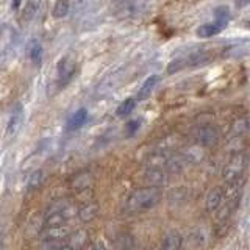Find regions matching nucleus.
<instances>
[{
    "label": "nucleus",
    "mask_w": 250,
    "mask_h": 250,
    "mask_svg": "<svg viewBox=\"0 0 250 250\" xmlns=\"http://www.w3.org/2000/svg\"><path fill=\"white\" fill-rule=\"evenodd\" d=\"M163 192L156 186H144L133 191L127 202H125V211L128 214H139L155 208L161 202Z\"/></svg>",
    "instance_id": "1"
},
{
    "label": "nucleus",
    "mask_w": 250,
    "mask_h": 250,
    "mask_svg": "<svg viewBox=\"0 0 250 250\" xmlns=\"http://www.w3.org/2000/svg\"><path fill=\"white\" fill-rule=\"evenodd\" d=\"M78 213V207L69 199H55L45 209L44 214V227L62 225L67 224L70 219Z\"/></svg>",
    "instance_id": "2"
},
{
    "label": "nucleus",
    "mask_w": 250,
    "mask_h": 250,
    "mask_svg": "<svg viewBox=\"0 0 250 250\" xmlns=\"http://www.w3.org/2000/svg\"><path fill=\"white\" fill-rule=\"evenodd\" d=\"M217 52L214 50H197V52H192L189 55L182 58H177L170 62L167 66V74H177L180 70L183 69H189V67H199L209 62L211 60L216 58Z\"/></svg>",
    "instance_id": "3"
},
{
    "label": "nucleus",
    "mask_w": 250,
    "mask_h": 250,
    "mask_svg": "<svg viewBox=\"0 0 250 250\" xmlns=\"http://www.w3.org/2000/svg\"><path fill=\"white\" fill-rule=\"evenodd\" d=\"M247 163H249V158L244 152L233 153L231 158L227 161V164L224 166V170H222L224 182L231 183V182H236V180L242 178L244 170L247 169Z\"/></svg>",
    "instance_id": "4"
},
{
    "label": "nucleus",
    "mask_w": 250,
    "mask_h": 250,
    "mask_svg": "<svg viewBox=\"0 0 250 250\" xmlns=\"http://www.w3.org/2000/svg\"><path fill=\"white\" fill-rule=\"evenodd\" d=\"M219 138H221V133H219V128L213 124H202L192 130L194 143L203 148L214 147L219 143Z\"/></svg>",
    "instance_id": "5"
},
{
    "label": "nucleus",
    "mask_w": 250,
    "mask_h": 250,
    "mask_svg": "<svg viewBox=\"0 0 250 250\" xmlns=\"http://www.w3.org/2000/svg\"><path fill=\"white\" fill-rule=\"evenodd\" d=\"M209 242V231L205 227H195L182 238V250H203Z\"/></svg>",
    "instance_id": "6"
},
{
    "label": "nucleus",
    "mask_w": 250,
    "mask_h": 250,
    "mask_svg": "<svg viewBox=\"0 0 250 250\" xmlns=\"http://www.w3.org/2000/svg\"><path fill=\"white\" fill-rule=\"evenodd\" d=\"M57 72H58V83L61 86H66L70 80H72V77L77 72L75 60H72L70 57L61 58L58 61V64H57Z\"/></svg>",
    "instance_id": "7"
},
{
    "label": "nucleus",
    "mask_w": 250,
    "mask_h": 250,
    "mask_svg": "<svg viewBox=\"0 0 250 250\" xmlns=\"http://www.w3.org/2000/svg\"><path fill=\"white\" fill-rule=\"evenodd\" d=\"M169 178V174L164 169H158V167H147L143 172V182L147 186H156L161 188L163 185H166Z\"/></svg>",
    "instance_id": "8"
},
{
    "label": "nucleus",
    "mask_w": 250,
    "mask_h": 250,
    "mask_svg": "<svg viewBox=\"0 0 250 250\" xmlns=\"http://www.w3.org/2000/svg\"><path fill=\"white\" fill-rule=\"evenodd\" d=\"M23 119H25V114H23V108L21 104L14 105L13 113L10 116V121H8V127H6V136L11 138L16 136L21 131L22 125H23Z\"/></svg>",
    "instance_id": "9"
},
{
    "label": "nucleus",
    "mask_w": 250,
    "mask_h": 250,
    "mask_svg": "<svg viewBox=\"0 0 250 250\" xmlns=\"http://www.w3.org/2000/svg\"><path fill=\"white\" fill-rule=\"evenodd\" d=\"M70 188L75 191V192H84V191H89L92 185H94V177L91 172L88 170H82L75 174L69 182Z\"/></svg>",
    "instance_id": "10"
},
{
    "label": "nucleus",
    "mask_w": 250,
    "mask_h": 250,
    "mask_svg": "<svg viewBox=\"0 0 250 250\" xmlns=\"http://www.w3.org/2000/svg\"><path fill=\"white\" fill-rule=\"evenodd\" d=\"M67 246L70 250H83L89 244V233L84 229H78L75 231H70L69 236L66 238Z\"/></svg>",
    "instance_id": "11"
},
{
    "label": "nucleus",
    "mask_w": 250,
    "mask_h": 250,
    "mask_svg": "<svg viewBox=\"0 0 250 250\" xmlns=\"http://www.w3.org/2000/svg\"><path fill=\"white\" fill-rule=\"evenodd\" d=\"M224 197H225V188H221V186L213 188L205 197V209L208 213H214L224 202Z\"/></svg>",
    "instance_id": "12"
},
{
    "label": "nucleus",
    "mask_w": 250,
    "mask_h": 250,
    "mask_svg": "<svg viewBox=\"0 0 250 250\" xmlns=\"http://www.w3.org/2000/svg\"><path fill=\"white\" fill-rule=\"evenodd\" d=\"M249 131H250L249 117L241 116V117H238V119L233 121L230 131H229V138H244Z\"/></svg>",
    "instance_id": "13"
},
{
    "label": "nucleus",
    "mask_w": 250,
    "mask_h": 250,
    "mask_svg": "<svg viewBox=\"0 0 250 250\" xmlns=\"http://www.w3.org/2000/svg\"><path fill=\"white\" fill-rule=\"evenodd\" d=\"M69 227L66 224L62 225H53V227H44L41 231L42 239H66L69 236Z\"/></svg>",
    "instance_id": "14"
},
{
    "label": "nucleus",
    "mask_w": 250,
    "mask_h": 250,
    "mask_svg": "<svg viewBox=\"0 0 250 250\" xmlns=\"http://www.w3.org/2000/svg\"><path fill=\"white\" fill-rule=\"evenodd\" d=\"M156 250H182V234L177 231H169L164 234Z\"/></svg>",
    "instance_id": "15"
},
{
    "label": "nucleus",
    "mask_w": 250,
    "mask_h": 250,
    "mask_svg": "<svg viewBox=\"0 0 250 250\" xmlns=\"http://www.w3.org/2000/svg\"><path fill=\"white\" fill-rule=\"evenodd\" d=\"M97 214H99V205L96 202H88L78 208L77 217L80 219L82 222L88 224V222H92L94 219L97 217Z\"/></svg>",
    "instance_id": "16"
},
{
    "label": "nucleus",
    "mask_w": 250,
    "mask_h": 250,
    "mask_svg": "<svg viewBox=\"0 0 250 250\" xmlns=\"http://www.w3.org/2000/svg\"><path fill=\"white\" fill-rule=\"evenodd\" d=\"M86 121H88V111H86L84 108H80L69 117L66 128H67V131H75L78 128H82L83 125L86 124Z\"/></svg>",
    "instance_id": "17"
},
{
    "label": "nucleus",
    "mask_w": 250,
    "mask_h": 250,
    "mask_svg": "<svg viewBox=\"0 0 250 250\" xmlns=\"http://www.w3.org/2000/svg\"><path fill=\"white\" fill-rule=\"evenodd\" d=\"M158 75H150L147 78V80L143 83V86L139 88V91H138V99L139 100H146V99H148L152 96V92H153V89H155V86H156V83H158Z\"/></svg>",
    "instance_id": "18"
},
{
    "label": "nucleus",
    "mask_w": 250,
    "mask_h": 250,
    "mask_svg": "<svg viewBox=\"0 0 250 250\" xmlns=\"http://www.w3.org/2000/svg\"><path fill=\"white\" fill-rule=\"evenodd\" d=\"M180 136L177 135H170V136H166L163 138L160 143H156V147L155 150H163V152H174L175 148L180 146Z\"/></svg>",
    "instance_id": "19"
},
{
    "label": "nucleus",
    "mask_w": 250,
    "mask_h": 250,
    "mask_svg": "<svg viewBox=\"0 0 250 250\" xmlns=\"http://www.w3.org/2000/svg\"><path fill=\"white\" fill-rule=\"evenodd\" d=\"M27 53L30 60L35 62V64H41V60H42V45L38 39H33L30 44H28V49Z\"/></svg>",
    "instance_id": "20"
},
{
    "label": "nucleus",
    "mask_w": 250,
    "mask_h": 250,
    "mask_svg": "<svg viewBox=\"0 0 250 250\" xmlns=\"http://www.w3.org/2000/svg\"><path fill=\"white\" fill-rule=\"evenodd\" d=\"M39 250H70L66 239H42Z\"/></svg>",
    "instance_id": "21"
},
{
    "label": "nucleus",
    "mask_w": 250,
    "mask_h": 250,
    "mask_svg": "<svg viewBox=\"0 0 250 250\" xmlns=\"http://www.w3.org/2000/svg\"><path fill=\"white\" fill-rule=\"evenodd\" d=\"M221 28H222L221 23H203V25L199 27L197 35L200 38H211V36L217 35L219 31H221Z\"/></svg>",
    "instance_id": "22"
},
{
    "label": "nucleus",
    "mask_w": 250,
    "mask_h": 250,
    "mask_svg": "<svg viewBox=\"0 0 250 250\" xmlns=\"http://www.w3.org/2000/svg\"><path fill=\"white\" fill-rule=\"evenodd\" d=\"M41 3H42V0H27L25 10H23V19L27 22L33 19L36 13L39 11V8H41Z\"/></svg>",
    "instance_id": "23"
},
{
    "label": "nucleus",
    "mask_w": 250,
    "mask_h": 250,
    "mask_svg": "<svg viewBox=\"0 0 250 250\" xmlns=\"http://www.w3.org/2000/svg\"><path fill=\"white\" fill-rule=\"evenodd\" d=\"M135 106H136V100L135 99H125L122 104L117 106V109H116V114L119 116V117H127L128 114H131L133 113V109H135Z\"/></svg>",
    "instance_id": "24"
},
{
    "label": "nucleus",
    "mask_w": 250,
    "mask_h": 250,
    "mask_svg": "<svg viewBox=\"0 0 250 250\" xmlns=\"http://www.w3.org/2000/svg\"><path fill=\"white\" fill-rule=\"evenodd\" d=\"M69 8H70L69 0H57V3H55L53 10H52V16L57 19L66 18L69 13Z\"/></svg>",
    "instance_id": "25"
},
{
    "label": "nucleus",
    "mask_w": 250,
    "mask_h": 250,
    "mask_svg": "<svg viewBox=\"0 0 250 250\" xmlns=\"http://www.w3.org/2000/svg\"><path fill=\"white\" fill-rule=\"evenodd\" d=\"M44 178H45V175H44L42 170H35L28 178L27 189L28 191H35V189H38V188H41V185L44 183Z\"/></svg>",
    "instance_id": "26"
},
{
    "label": "nucleus",
    "mask_w": 250,
    "mask_h": 250,
    "mask_svg": "<svg viewBox=\"0 0 250 250\" xmlns=\"http://www.w3.org/2000/svg\"><path fill=\"white\" fill-rule=\"evenodd\" d=\"M116 250H133V238L130 234H121L116 241Z\"/></svg>",
    "instance_id": "27"
},
{
    "label": "nucleus",
    "mask_w": 250,
    "mask_h": 250,
    "mask_svg": "<svg viewBox=\"0 0 250 250\" xmlns=\"http://www.w3.org/2000/svg\"><path fill=\"white\" fill-rule=\"evenodd\" d=\"M139 125H141V122H139L138 119H135V121H128L127 125H125V131H127V135H128V136L135 135V133L138 131V128H139Z\"/></svg>",
    "instance_id": "28"
},
{
    "label": "nucleus",
    "mask_w": 250,
    "mask_h": 250,
    "mask_svg": "<svg viewBox=\"0 0 250 250\" xmlns=\"http://www.w3.org/2000/svg\"><path fill=\"white\" fill-rule=\"evenodd\" d=\"M91 250H111L109 249L105 242H102V241H96V242H92L91 244Z\"/></svg>",
    "instance_id": "29"
},
{
    "label": "nucleus",
    "mask_w": 250,
    "mask_h": 250,
    "mask_svg": "<svg viewBox=\"0 0 250 250\" xmlns=\"http://www.w3.org/2000/svg\"><path fill=\"white\" fill-rule=\"evenodd\" d=\"M3 249H5V234L0 230V250H3Z\"/></svg>",
    "instance_id": "30"
},
{
    "label": "nucleus",
    "mask_w": 250,
    "mask_h": 250,
    "mask_svg": "<svg viewBox=\"0 0 250 250\" xmlns=\"http://www.w3.org/2000/svg\"><path fill=\"white\" fill-rule=\"evenodd\" d=\"M21 2H22V0H13V3H11V8H13L14 11L18 10V8L21 6Z\"/></svg>",
    "instance_id": "31"
},
{
    "label": "nucleus",
    "mask_w": 250,
    "mask_h": 250,
    "mask_svg": "<svg viewBox=\"0 0 250 250\" xmlns=\"http://www.w3.org/2000/svg\"><path fill=\"white\" fill-rule=\"evenodd\" d=\"M249 3H250V0H239L238 6H244V5H249Z\"/></svg>",
    "instance_id": "32"
},
{
    "label": "nucleus",
    "mask_w": 250,
    "mask_h": 250,
    "mask_svg": "<svg viewBox=\"0 0 250 250\" xmlns=\"http://www.w3.org/2000/svg\"><path fill=\"white\" fill-rule=\"evenodd\" d=\"M249 27H250V22H249Z\"/></svg>",
    "instance_id": "33"
}]
</instances>
